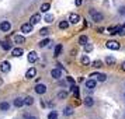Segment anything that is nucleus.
<instances>
[{"instance_id": "2f4dec72", "label": "nucleus", "mask_w": 125, "mask_h": 119, "mask_svg": "<svg viewBox=\"0 0 125 119\" xmlns=\"http://www.w3.org/2000/svg\"><path fill=\"white\" fill-rule=\"evenodd\" d=\"M66 97H68V91H61V92H58V98H61V100L66 98Z\"/></svg>"}, {"instance_id": "9b49d317", "label": "nucleus", "mask_w": 125, "mask_h": 119, "mask_svg": "<svg viewBox=\"0 0 125 119\" xmlns=\"http://www.w3.org/2000/svg\"><path fill=\"white\" fill-rule=\"evenodd\" d=\"M35 74H37V69L30 67L28 70H27V73H25V77H27V79H32V77H35Z\"/></svg>"}, {"instance_id": "393cba45", "label": "nucleus", "mask_w": 125, "mask_h": 119, "mask_svg": "<svg viewBox=\"0 0 125 119\" xmlns=\"http://www.w3.org/2000/svg\"><path fill=\"white\" fill-rule=\"evenodd\" d=\"M24 102H25V105L31 107V105L34 104V98H32V97H27V98H24Z\"/></svg>"}, {"instance_id": "dca6fc26", "label": "nucleus", "mask_w": 125, "mask_h": 119, "mask_svg": "<svg viewBox=\"0 0 125 119\" xmlns=\"http://www.w3.org/2000/svg\"><path fill=\"white\" fill-rule=\"evenodd\" d=\"M14 42L18 44V45H21V44L25 42V38H24L23 35H16V37H14Z\"/></svg>"}, {"instance_id": "e433bc0d", "label": "nucleus", "mask_w": 125, "mask_h": 119, "mask_svg": "<svg viewBox=\"0 0 125 119\" xmlns=\"http://www.w3.org/2000/svg\"><path fill=\"white\" fill-rule=\"evenodd\" d=\"M119 14H125V7H121L119 9Z\"/></svg>"}, {"instance_id": "7ed1b4c3", "label": "nucleus", "mask_w": 125, "mask_h": 119, "mask_svg": "<svg viewBox=\"0 0 125 119\" xmlns=\"http://www.w3.org/2000/svg\"><path fill=\"white\" fill-rule=\"evenodd\" d=\"M105 46H107L108 49H111V51H118L119 49V44L117 41H108L107 44H105Z\"/></svg>"}, {"instance_id": "5701e85b", "label": "nucleus", "mask_w": 125, "mask_h": 119, "mask_svg": "<svg viewBox=\"0 0 125 119\" xmlns=\"http://www.w3.org/2000/svg\"><path fill=\"white\" fill-rule=\"evenodd\" d=\"M49 9H51V4H49V3H44V4L41 6V11L42 13H48Z\"/></svg>"}, {"instance_id": "4468645a", "label": "nucleus", "mask_w": 125, "mask_h": 119, "mask_svg": "<svg viewBox=\"0 0 125 119\" xmlns=\"http://www.w3.org/2000/svg\"><path fill=\"white\" fill-rule=\"evenodd\" d=\"M13 105H14L16 108H21L23 105H25V102H24L23 98H16V100L13 101Z\"/></svg>"}, {"instance_id": "ddd939ff", "label": "nucleus", "mask_w": 125, "mask_h": 119, "mask_svg": "<svg viewBox=\"0 0 125 119\" xmlns=\"http://www.w3.org/2000/svg\"><path fill=\"white\" fill-rule=\"evenodd\" d=\"M23 53H24L23 48H14V49L11 51V55H13L14 57H20L21 55H23Z\"/></svg>"}, {"instance_id": "473e14b6", "label": "nucleus", "mask_w": 125, "mask_h": 119, "mask_svg": "<svg viewBox=\"0 0 125 119\" xmlns=\"http://www.w3.org/2000/svg\"><path fill=\"white\" fill-rule=\"evenodd\" d=\"M40 34L42 35V37H46V35L49 34V28H41L40 29Z\"/></svg>"}, {"instance_id": "bb28decb", "label": "nucleus", "mask_w": 125, "mask_h": 119, "mask_svg": "<svg viewBox=\"0 0 125 119\" xmlns=\"http://www.w3.org/2000/svg\"><path fill=\"white\" fill-rule=\"evenodd\" d=\"M44 21H46V23H52V21H53V16L46 13L45 16H44Z\"/></svg>"}, {"instance_id": "4be33fe9", "label": "nucleus", "mask_w": 125, "mask_h": 119, "mask_svg": "<svg viewBox=\"0 0 125 119\" xmlns=\"http://www.w3.org/2000/svg\"><path fill=\"white\" fill-rule=\"evenodd\" d=\"M115 62H117V60H115V57L114 56H107L105 57V63L110 64V66H111V64H115Z\"/></svg>"}, {"instance_id": "423d86ee", "label": "nucleus", "mask_w": 125, "mask_h": 119, "mask_svg": "<svg viewBox=\"0 0 125 119\" xmlns=\"http://www.w3.org/2000/svg\"><path fill=\"white\" fill-rule=\"evenodd\" d=\"M34 90H35V92H37V94H40V95H41V94H45V92H46V85L45 84H40V83H38V84L35 85Z\"/></svg>"}, {"instance_id": "6e6552de", "label": "nucleus", "mask_w": 125, "mask_h": 119, "mask_svg": "<svg viewBox=\"0 0 125 119\" xmlns=\"http://www.w3.org/2000/svg\"><path fill=\"white\" fill-rule=\"evenodd\" d=\"M79 21H80V16L79 14H76V13H70V16H69V23L77 24Z\"/></svg>"}, {"instance_id": "39448f33", "label": "nucleus", "mask_w": 125, "mask_h": 119, "mask_svg": "<svg viewBox=\"0 0 125 119\" xmlns=\"http://www.w3.org/2000/svg\"><path fill=\"white\" fill-rule=\"evenodd\" d=\"M27 59H28L30 63H35L37 60H38V53H37V52H34V51H31L28 55H27Z\"/></svg>"}, {"instance_id": "2eb2a0df", "label": "nucleus", "mask_w": 125, "mask_h": 119, "mask_svg": "<svg viewBox=\"0 0 125 119\" xmlns=\"http://www.w3.org/2000/svg\"><path fill=\"white\" fill-rule=\"evenodd\" d=\"M96 80L94 79H89V80H86V87H87V88H91V90H93V88H94V87H96Z\"/></svg>"}, {"instance_id": "cd10ccee", "label": "nucleus", "mask_w": 125, "mask_h": 119, "mask_svg": "<svg viewBox=\"0 0 125 119\" xmlns=\"http://www.w3.org/2000/svg\"><path fill=\"white\" fill-rule=\"evenodd\" d=\"M1 49L10 51V49H11V44H9V42H1Z\"/></svg>"}, {"instance_id": "b1692460", "label": "nucleus", "mask_w": 125, "mask_h": 119, "mask_svg": "<svg viewBox=\"0 0 125 119\" xmlns=\"http://www.w3.org/2000/svg\"><path fill=\"white\" fill-rule=\"evenodd\" d=\"M87 42H89V38H87L86 35H82V37L79 38V44L80 45H86Z\"/></svg>"}, {"instance_id": "ea45409f", "label": "nucleus", "mask_w": 125, "mask_h": 119, "mask_svg": "<svg viewBox=\"0 0 125 119\" xmlns=\"http://www.w3.org/2000/svg\"><path fill=\"white\" fill-rule=\"evenodd\" d=\"M56 66H58V69H61V70H63V66H62V64H61V63H58Z\"/></svg>"}, {"instance_id": "72a5a7b5", "label": "nucleus", "mask_w": 125, "mask_h": 119, "mask_svg": "<svg viewBox=\"0 0 125 119\" xmlns=\"http://www.w3.org/2000/svg\"><path fill=\"white\" fill-rule=\"evenodd\" d=\"M83 46H84V51L87 52V53H89V52H91V51H93V45H91V44H89V42H87L86 45H83Z\"/></svg>"}, {"instance_id": "c9c22d12", "label": "nucleus", "mask_w": 125, "mask_h": 119, "mask_svg": "<svg viewBox=\"0 0 125 119\" xmlns=\"http://www.w3.org/2000/svg\"><path fill=\"white\" fill-rule=\"evenodd\" d=\"M66 81H68L70 85H73V84H74V80L72 79V77H66Z\"/></svg>"}, {"instance_id": "37998d69", "label": "nucleus", "mask_w": 125, "mask_h": 119, "mask_svg": "<svg viewBox=\"0 0 125 119\" xmlns=\"http://www.w3.org/2000/svg\"><path fill=\"white\" fill-rule=\"evenodd\" d=\"M124 97H125V94H124Z\"/></svg>"}, {"instance_id": "a211bd4d", "label": "nucleus", "mask_w": 125, "mask_h": 119, "mask_svg": "<svg viewBox=\"0 0 125 119\" xmlns=\"http://www.w3.org/2000/svg\"><path fill=\"white\" fill-rule=\"evenodd\" d=\"M91 67H94V69H100V67H103V62L100 60V59H96L94 62H91Z\"/></svg>"}, {"instance_id": "c85d7f7f", "label": "nucleus", "mask_w": 125, "mask_h": 119, "mask_svg": "<svg viewBox=\"0 0 125 119\" xmlns=\"http://www.w3.org/2000/svg\"><path fill=\"white\" fill-rule=\"evenodd\" d=\"M70 88H72V91H73V94H74V97H77V98H79V94H80V91H79V87H76V85H72V87H70Z\"/></svg>"}, {"instance_id": "1a4fd4ad", "label": "nucleus", "mask_w": 125, "mask_h": 119, "mask_svg": "<svg viewBox=\"0 0 125 119\" xmlns=\"http://www.w3.org/2000/svg\"><path fill=\"white\" fill-rule=\"evenodd\" d=\"M51 76L53 77L55 80H59L61 77H62V72H61V69H52L51 70Z\"/></svg>"}, {"instance_id": "79ce46f5", "label": "nucleus", "mask_w": 125, "mask_h": 119, "mask_svg": "<svg viewBox=\"0 0 125 119\" xmlns=\"http://www.w3.org/2000/svg\"><path fill=\"white\" fill-rule=\"evenodd\" d=\"M122 34H125V25H122Z\"/></svg>"}, {"instance_id": "9d476101", "label": "nucleus", "mask_w": 125, "mask_h": 119, "mask_svg": "<svg viewBox=\"0 0 125 119\" xmlns=\"http://www.w3.org/2000/svg\"><path fill=\"white\" fill-rule=\"evenodd\" d=\"M10 63L9 62H1V64H0V70L3 72V73H9L10 72Z\"/></svg>"}, {"instance_id": "4c0bfd02", "label": "nucleus", "mask_w": 125, "mask_h": 119, "mask_svg": "<svg viewBox=\"0 0 125 119\" xmlns=\"http://www.w3.org/2000/svg\"><path fill=\"white\" fill-rule=\"evenodd\" d=\"M74 3H76V6H82V0H74Z\"/></svg>"}, {"instance_id": "0eeeda50", "label": "nucleus", "mask_w": 125, "mask_h": 119, "mask_svg": "<svg viewBox=\"0 0 125 119\" xmlns=\"http://www.w3.org/2000/svg\"><path fill=\"white\" fill-rule=\"evenodd\" d=\"M90 77H91V79H94V77H96V79L98 80V81H101V83L107 80V76H105L104 73H93V74H90Z\"/></svg>"}, {"instance_id": "c756f323", "label": "nucleus", "mask_w": 125, "mask_h": 119, "mask_svg": "<svg viewBox=\"0 0 125 119\" xmlns=\"http://www.w3.org/2000/svg\"><path fill=\"white\" fill-rule=\"evenodd\" d=\"M48 119H58V112L56 111H51L48 115Z\"/></svg>"}, {"instance_id": "412c9836", "label": "nucleus", "mask_w": 125, "mask_h": 119, "mask_svg": "<svg viewBox=\"0 0 125 119\" xmlns=\"http://www.w3.org/2000/svg\"><path fill=\"white\" fill-rule=\"evenodd\" d=\"M9 109H10L9 102H0V111H9Z\"/></svg>"}, {"instance_id": "7c9ffc66", "label": "nucleus", "mask_w": 125, "mask_h": 119, "mask_svg": "<svg viewBox=\"0 0 125 119\" xmlns=\"http://www.w3.org/2000/svg\"><path fill=\"white\" fill-rule=\"evenodd\" d=\"M61 51H62V45L58 44L56 48H55V56H59V55H61Z\"/></svg>"}, {"instance_id": "f704fd0d", "label": "nucleus", "mask_w": 125, "mask_h": 119, "mask_svg": "<svg viewBox=\"0 0 125 119\" xmlns=\"http://www.w3.org/2000/svg\"><path fill=\"white\" fill-rule=\"evenodd\" d=\"M63 113H65V115H73V109H72V108H65V109H63Z\"/></svg>"}, {"instance_id": "f03ea898", "label": "nucleus", "mask_w": 125, "mask_h": 119, "mask_svg": "<svg viewBox=\"0 0 125 119\" xmlns=\"http://www.w3.org/2000/svg\"><path fill=\"white\" fill-rule=\"evenodd\" d=\"M0 29H1L3 32L10 31V29H11V23H10V21H7V20L1 21V23H0Z\"/></svg>"}, {"instance_id": "f8f14e48", "label": "nucleus", "mask_w": 125, "mask_h": 119, "mask_svg": "<svg viewBox=\"0 0 125 119\" xmlns=\"http://www.w3.org/2000/svg\"><path fill=\"white\" fill-rule=\"evenodd\" d=\"M40 21H41V16H40V14H32V16H31V18H30V23L32 24V25L38 24Z\"/></svg>"}, {"instance_id": "a19ab883", "label": "nucleus", "mask_w": 125, "mask_h": 119, "mask_svg": "<svg viewBox=\"0 0 125 119\" xmlns=\"http://www.w3.org/2000/svg\"><path fill=\"white\" fill-rule=\"evenodd\" d=\"M122 70L125 72V62H122Z\"/></svg>"}, {"instance_id": "20e7f679", "label": "nucleus", "mask_w": 125, "mask_h": 119, "mask_svg": "<svg viewBox=\"0 0 125 119\" xmlns=\"http://www.w3.org/2000/svg\"><path fill=\"white\" fill-rule=\"evenodd\" d=\"M21 32L23 34H30V32H32V24L31 23H25L21 25Z\"/></svg>"}, {"instance_id": "f257e3e1", "label": "nucleus", "mask_w": 125, "mask_h": 119, "mask_svg": "<svg viewBox=\"0 0 125 119\" xmlns=\"http://www.w3.org/2000/svg\"><path fill=\"white\" fill-rule=\"evenodd\" d=\"M90 16H91V18H93V21H96V23H100V21H103V18H104V16H103L101 13L96 11V10H91Z\"/></svg>"}, {"instance_id": "58836bf2", "label": "nucleus", "mask_w": 125, "mask_h": 119, "mask_svg": "<svg viewBox=\"0 0 125 119\" xmlns=\"http://www.w3.org/2000/svg\"><path fill=\"white\" fill-rule=\"evenodd\" d=\"M25 119H37L35 116H28V115H25Z\"/></svg>"}, {"instance_id": "a878e982", "label": "nucleus", "mask_w": 125, "mask_h": 119, "mask_svg": "<svg viewBox=\"0 0 125 119\" xmlns=\"http://www.w3.org/2000/svg\"><path fill=\"white\" fill-rule=\"evenodd\" d=\"M59 28L61 29H68L69 28V21H61V23H59Z\"/></svg>"}, {"instance_id": "6ab92c4d", "label": "nucleus", "mask_w": 125, "mask_h": 119, "mask_svg": "<svg viewBox=\"0 0 125 119\" xmlns=\"http://www.w3.org/2000/svg\"><path fill=\"white\" fill-rule=\"evenodd\" d=\"M49 44H51V39H48V38H45V39H42L38 44L40 45V48H46V46H49Z\"/></svg>"}, {"instance_id": "f3484780", "label": "nucleus", "mask_w": 125, "mask_h": 119, "mask_svg": "<svg viewBox=\"0 0 125 119\" xmlns=\"http://www.w3.org/2000/svg\"><path fill=\"white\" fill-rule=\"evenodd\" d=\"M83 104H84L86 107H93V104H94V100H93L91 97H86L84 101H83Z\"/></svg>"}, {"instance_id": "aec40b11", "label": "nucleus", "mask_w": 125, "mask_h": 119, "mask_svg": "<svg viewBox=\"0 0 125 119\" xmlns=\"http://www.w3.org/2000/svg\"><path fill=\"white\" fill-rule=\"evenodd\" d=\"M80 62H82V64H91L90 57L87 56V55H84V56H82V59H80Z\"/></svg>"}]
</instances>
